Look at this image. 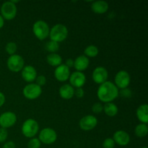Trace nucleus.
<instances>
[{
  "label": "nucleus",
  "mask_w": 148,
  "mask_h": 148,
  "mask_svg": "<svg viewBox=\"0 0 148 148\" xmlns=\"http://www.w3.org/2000/svg\"><path fill=\"white\" fill-rule=\"evenodd\" d=\"M119 94L118 88L114 82L106 81L101 84L97 90V95L101 101L103 103H110L116 99Z\"/></svg>",
  "instance_id": "nucleus-1"
},
{
  "label": "nucleus",
  "mask_w": 148,
  "mask_h": 148,
  "mask_svg": "<svg viewBox=\"0 0 148 148\" xmlns=\"http://www.w3.org/2000/svg\"><path fill=\"white\" fill-rule=\"evenodd\" d=\"M68 29L66 25L63 24H56L50 29L49 36L51 40L60 43L64 41L68 36Z\"/></svg>",
  "instance_id": "nucleus-2"
},
{
  "label": "nucleus",
  "mask_w": 148,
  "mask_h": 148,
  "mask_svg": "<svg viewBox=\"0 0 148 148\" xmlns=\"http://www.w3.org/2000/svg\"><path fill=\"white\" fill-rule=\"evenodd\" d=\"M33 32L39 40H44L49 36L50 28L46 22L40 20L35 22L33 24Z\"/></svg>",
  "instance_id": "nucleus-3"
},
{
  "label": "nucleus",
  "mask_w": 148,
  "mask_h": 148,
  "mask_svg": "<svg viewBox=\"0 0 148 148\" xmlns=\"http://www.w3.org/2000/svg\"><path fill=\"white\" fill-rule=\"evenodd\" d=\"M39 130L38 123L33 119H28L23 122L22 126V133L27 138H33Z\"/></svg>",
  "instance_id": "nucleus-4"
},
{
  "label": "nucleus",
  "mask_w": 148,
  "mask_h": 148,
  "mask_svg": "<svg viewBox=\"0 0 148 148\" xmlns=\"http://www.w3.org/2000/svg\"><path fill=\"white\" fill-rule=\"evenodd\" d=\"M25 61L23 56L19 54L11 55L8 58L7 62V65L8 69L13 72H18L24 67Z\"/></svg>",
  "instance_id": "nucleus-5"
},
{
  "label": "nucleus",
  "mask_w": 148,
  "mask_h": 148,
  "mask_svg": "<svg viewBox=\"0 0 148 148\" xmlns=\"http://www.w3.org/2000/svg\"><path fill=\"white\" fill-rule=\"evenodd\" d=\"M38 139L40 143L45 145L53 144L57 140V133L53 129L46 127L40 132Z\"/></svg>",
  "instance_id": "nucleus-6"
},
{
  "label": "nucleus",
  "mask_w": 148,
  "mask_h": 148,
  "mask_svg": "<svg viewBox=\"0 0 148 148\" xmlns=\"http://www.w3.org/2000/svg\"><path fill=\"white\" fill-rule=\"evenodd\" d=\"M23 93L27 99L35 100L41 95L42 88L36 83L32 82V83L27 84L24 87Z\"/></svg>",
  "instance_id": "nucleus-7"
},
{
  "label": "nucleus",
  "mask_w": 148,
  "mask_h": 148,
  "mask_svg": "<svg viewBox=\"0 0 148 148\" xmlns=\"http://www.w3.org/2000/svg\"><path fill=\"white\" fill-rule=\"evenodd\" d=\"M17 6L11 1H5L1 7V15L6 20H12L17 15Z\"/></svg>",
  "instance_id": "nucleus-8"
},
{
  "label": "nucleus",
  "mask_w": 148,
  "mask_h": 148,
  "mask_svg": "<svg viewBox=\"0 0 148 148\" xmlns=\"http://www.w3.org/2000/svg\"><path fill=\"white\" fill-rule=\"evenodd\" d=\"M115 85L118 89H125L130 85L131 82V77L128 72L125 70H121L117 72L114 78Z\"/></svg>",
  "instance_id": "nucleus-9"
},
{
  "label": "nucleus",
  "mask_w": 148,
  "mask_h": 148,
  "mask_svg": "<svg viewBox=\"0 0 148 148\" xmlns=\"http://www.w3.org/2000/svg\"><path fill=\"white\" fill-rule=\"evenodd\" d=\"M16 121L17 116L12 111H6L0 115V126L1 128H10L15 124Z\"/></svg>",
  "instance_id": "nucleus-10"
},
{
  "label": "nucleus",
  "mask_w": 148,
  "mask_h": 148,
  "mask_svg": "<svg viewBox=\"0 0 148 148\" xmlns=\"http://www.w3.org/2000/svg\"><path fill=\"white\" fill-rule=\"evenodd\" d=\"M69 79L70 85L74 88H82L86 82V76L85 74L83 72H77V71H75L70 74Z\"/></svg>",
  "instance_id": "nucleus-11"
},
{
  "label": "nucleus",
  "mask_w": 148,
  "mask_h": 148,
  "mask_svg": "<svg viewBox=\"0 0 148 148\" xmlns=\"http://www.w3.org/2000/svg\"><path fill=\"white\" fill-rule=\"evenodd\" d=\"M98 124V119L92 115H87L82 117L79 122V127L85 131H90L95 128Z\"/></svg>",
  "instance_id": "nucleus-12"
},
{
  "label": "nucleus",
  "mask_w": 148,
  "mask_h": 148,
  "mask_svg": "<svg viewBox=\"0 0 148 148\" xmlns=\"http://www.w3.org/2000/svg\"><path fill=\"white\" fill-rule=\"evenodd\" d=\"M108 77V72L103 66H98L92 72V77L94 82L97 84H102L106 82Z\"/></svg>",
  "instance_id": "nucleus-13"
},
{
  "label": "nucleus",
  "mask_w": 148,
  "mask_h": 148,
  "mask_svg": "<svg viewBox=\"0 0 148 148\" xmlns=\"http://www.w3.org/2000/svg\"><path fill=\"white\" fill-rule=\"evenodd\" d=\"M21 75L25 82L32 83L37 77V71L34 66L31 65L25 66L21 70Z\"/></svg>",
  "instance_id": "nucleus-14"
},
{
  "label": "nucleus",
  "mask_w": 148,
  "mask_h": 148,
  "mask_svg": "<svg viewBox=\"0 0 148 148\" xmlns=\"http://www.w3.org/2000/svg\"><path fill=\"white\" fill-rule=\"evenodd\" d=\"M70 76L69 68L67 67L64 64H62L56 66L54 71V77L59 82H65L67 80Z\"/></svg>",
  "instance_id": "nucleus-15"
},
{
  "label": "nucleus",
  "mask_w": 148,
  "mask_h": 148,
  "mask_svg": "<svg viewBox=\"0 0 148 148\" xmlns=\"http://www.w3.org/2000/svg\"><path fill=\"white\" fill-rule=\"evenodd\" d=\"M113 140L115 144L120 146H126L130 143V136L124 130H118L114 134Z\"/></svg>",
  "instance_id": "nucleus-16"
},
{
  "label": "nucleus",
  "mask_w": 148,
  "mask_h": 148,
  "mask_svg": "<svg viewBox=\"0 0 148 148\" xmlns=\"http://www.w3.org/2000/svg\"><path fill=\"white\" fill-rule=\"evenodd\" d=\"M90 64L89 58L85 56V55H80L77 56L74 60V67L77 72H82L85 70Z\"/></svg>",
  "instance_id": "nucleus-17"
},
{
  "label": "nucleus",
  "mask_w": 148,
  "mask_h": 148,
  "mask_svg": "<svg viewBox=\"0 0 148 148\" xmlns=\"http://www.w3.org/2000/svg\"><path fill=\"white\" fill-rule=\"evenodd\" d=\"M108 3L103 0L92 1L91 4V9L96 14H104L108 11Z\"/></svg>",
  "instance_id": "nucleus-18"
},
{
  "label": "nucleus",
  "mask_w": 148,
  "mask_h": 148,
  "mask_svg": "<svg viewBox=\"0 0 148 148\" xmlns=\"http://www.w3.org/2000/svg\"><path fill=\"white\" fill-rule=\"evenodd\" d=\"M59 93L63 99L69 100L75 95V88L70 84H64L60 87Z\"/></svg>",
  "instance_id": "nucleus-19"
},
{
  "label": "nucleus",
  "mask_w": 148,
  "mask_h": 148,
  "mask_svg": "<svg viewBox=\"0 0 148 148\" xmlns=\"http://www.w3.org/2000/svg\"><path fill=\"white\" fill-rule=\"evenodd\" d=\"M136 115L137 119L143 124H147L148 123V106L145 103L140 106L136 111Z\"/></svg>",
  "instance_id": "nucleus-20"
},
{
  "label": "nucleus",
  "mask_w": 148,
  "mask_h": 148,
  "mask_svg": "<svg viewBox=\"0 0 148 148\" xmlns=\"http://www.w3.org/2000/svg\"><path fill=\"white\" fill-rule=\"evenodd\" d=\"M46 60L49 64L53 66H58L62 64V58L56 53H50L46 57Z\"/></svg>",
  "instance_id": "nucleus-21"
},
{
  "label": "nucleus",
  "mask_w": 148,
  "mask_h": 148,
  "mask_svg": "<svg viewBox=\"0 0 148 148\" xmlns=\"http://www.w3.org/2000/svg\"><path fill=\"white\" fill-rule=\"evenodd\" d=\"M103 111L108 116L114 117L118 114L119 108L117 106L115 103H106L103 106Z\"/></svg>",
  "instance_id": "nucleus-22"
},
{
  "label": "nucleus",
  "mask_w": 148,
  "mask_h": 148,
  "mask_svg": "<svg viewBox=\"0 0 148 148\" xmlns=\"http://www.w3.org/2000/svg\"><path fill=\"white\" fill-rule=\"evenodd\" d=\"M148 133V127L147 125L145 124H141L137 125V127L134 129V134L136 136L139 137H145Z\"/></svg>",
  "instance_id": "nucleus-23"
},
{
  "label": "nucleus",
  "mask_w": 148,
  "mask_h": 148,
  "mask_svg": "<svg viewBox=\"0 0 148 148\" xmlns=\"http://www.w3.org/2000/svg\"><path fill=\"white\" fill-rule=\"evenodd\" d=\"M99 53L98 47L95 45H90L88 46L84 50L85 56L87 57H95Z\"/></svg>",
  "instance_id": "nucleus-24"
},
{
  "label": "nucleus",
  "mask_w": 148,
  "mask_h": 148,
  "mask_svg": "<svg viewBox=\"0 0 148 148\" xmlns=\"http://www.w3.org/2000/svg\"><path fill=\"white\" fill-rule=\"evenodd\" d=\"M45 49L51 53H56L59 49V43L53 40H49L45 45Z\"/></svg>",
  "instance_id": "nucleus-25"
},
{
  "label": "nucleus",
  "mask_w": 148,
  "mask_h": 148,
  "mask_svg": "<svg viewBox=\"0 0 148 148\" xmlns=\"http://www.w3.org/2000/svg\"><path fill=\"white\" fill-rule=\"evenodd\" d=\"M17 46L14 42H9L7 43L5 46V50L7 51V53L8 54H10V56L13 54H15V52L17 51Z\"/></svg>",
  "instance_id": "nucleus-26"
},
{
  "label": "nucleus",
  "mask_w": 148,
  "mask_h": 148,
  "mask_svg": "<svg viewBox=\"0 0 148 148\" xmlns=\"http://www.w3.org/2000/svg\"><path fill=\"white\" fill-rule=\"evenodd\" d=\"M41 145V143L38 138L33 137L30 139L27 143V147L28 148H40Z\"/></svg>",
  "instance_id": "nucleus-27"
},
{
  "label": "nucleus",
  "mask_w": 148,
  "mask_h": 148,
  "mask_svg": "<svg viewBox=\"0 0 148 148\" xmlns=\"http://www.w3.org/2000/svg\"><path fill=\"white\" fill-rule=\"evenodd\" d=\"M102 145L103 148H114V147H115V143H114L113 138L108 137V138L105 139Z\"/></svg>",
  "instance_id": "nucleus-28"
},
{
  "label": "nucleus",
  "mask_w": 148,
  "mask_h": 148,
  "mask_svg": "<svg viewBox=\"0 0 148 148\" xmlns=\"http://www.w3.org/2000/svg\"><path fill=\"white\" fill-rule=\"evenodd\" d=\"M92 111L95 114H100L103 111V106L101 103H95L92 105Z\"/></svg>",
  "instance_id": "nucleus-29"
},
{
  "label": "nucleus",
  "mask_w": 148,
  "mask_h": 148,
  "mask_svg": "<svg viewBox=\"0 0 148 148\" xmlns=\"http://www.w3.org/2000/svg\"><path fill=\"white\" fill-rule=\"evenodd\" d=\"M8 137V132L7 129L0 128V143H4Z\"/></svg>",
  "instance_id": "nucleus-30"
},
{
  "label": "nucleus",
  "mask_w": 148,
  "mask_h": 148,
  "mask_svg": "<svg viewBox=\"0 0 148 148\" xmlns=\"http://www.w3.org/2000/svg\"><path fill=\"white\" fill-rule=\"evenodd\" d=\"M35 81H36V83L38 85L41 87L46 84V77L43 76V75H38V76H37V77H36Z\"/></svg>",
  "instance_id": "nucleus-31"
},
{
  "label": "nucleus",
  "mask_w": 148,
  "mask_h": 148,
  "mask_svg": "<svg viewBox=\"0 0 148 148\" xmlns=\"http://www.w3.org/2000/svg\"><path fill=\"white\" fill-rule=\"evenodd\" d=\"M75 95H76L77 98H82L85 95V91L82 89V88H78L75 89Z\"/></svg>",
  "instance_id": "nucleus-32"
},
{
  "label": "nucleus",
  "mask_w": 148,
  "mask_h": 148,
  "mask_svg": "<svg viewBox=\"0 0 148 148\" xmlns=\"http://www.w3.org/2000/svg\"><path fill=\"white\" fill-rule=\"evenodd\" d=\"M2 148H16V146L14 142L8 141L4 143Z\"/></svg>",
  "instance_id": "nucleus-33"
},
{
  "label": "nucleus",
  "mask_w": 148,
  "mask_h": 148,
  "mask_svg": "<svg viewBox=\"0 0 148 148\" xmlns=\"http://www.w3.org/2000/svg\"><path fill=\"white\" fill-rule=\"evenodd\" d=\"M64 64L69 68L72 67V66H74V60L72 59H70V58L67 59L66 60V62H65Z\"/></svg>",
  "instance_id": "nucleus-34"
},
{
  "label": "nucleus",
  "mask_w": 148,
  "mask_h": 148,
  "mask_svg": "<svg viewBox=\"0 0 148 148\" xmlns=\"http://www.w3.org/2000/svg\"><path fill=\"white\" fill-rule=\"evenodd\" d=\"M5 95H4L3 92H0V107H1L4 105V103H5Z\"/></svg>",
  "instance_id": "nucleus-35"
},
{
  "label": "nucleus",
  "mask_w": 148,
  "mask_h": 148,
  "mask_svg": "<svg viewBox=\"0 0 148 148\" xmlns=\"http://www.w3.org/2000/svg\"><path fill=\"white\" fill-rule=\"evenodd\" d=\"M4 19L3 18L2 16L0 14V28H1V27L4 26Z\"/></svg>",
  "instance_id": "nucleus-36"
},
{
  "label": "nucleus",
  "mask_w": 148,
  "mask_h": 148,
  "mask_svg": "<svg viewBox=\"0 0 148 148\" xmlns=\"http://www.w3.org/2000/svg\"><path fill=\"white\" fill-rule=\"evenodd\" d=\"M141 148H147V147H141Z\"/></svg>",
  "instance_id": "nucleus-37"
}]
</instances>
